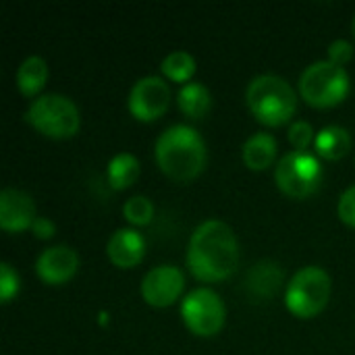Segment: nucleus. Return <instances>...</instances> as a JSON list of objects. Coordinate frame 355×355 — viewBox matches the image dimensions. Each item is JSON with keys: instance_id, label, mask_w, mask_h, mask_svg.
<instances>
[{"instance_id": "2eb2a0df", "label": "nucleus", "mask_w": 355, "mask_h": 355, "mask_svg": "<svg viewBox=\"0 0 355 355\" xmlns=\"http://www.w3.org/2000/svg\"><path fill=\"white\" fill-rule=\"evenodd\" d=\"M277 158V139L266 133L258 131L243 144V162L252 171H264L268 168Z\"/></svg>"}, {"instance_id": "aec40b11", "label": "nucleus", "mask_w": 355, "mask_h": 355, "mask_svg": "<svg viewBox=\"0 0 355 355\" xmlns=\"http://www.w3.org/2000/svg\"><path fill=\"white\" fill-rule=\"evenodd\" d=\"M160 69L168 79L179 81V83H185V81L189 83V79L196 73V58L185 50H175L162 58Z\"/></svg>"}, {"instance_id": "423d86ee", "label": "nucleus", "mask_w": 355, "mask_h": 355, "mask_svg": "<svg viewBox=\"0 0 355 355\" xmlns=\"http://www.w3.org/2000/svg\"><path fill=\"white\" fill-rule=\"evenodd\" d=\"M331 291L333 283L329 272L320 266H306L287 283L285 304L297 318H312L327 308Z\"/></svg>"}, {"instance_id": "bb28decb", "label": "nucleus", "mask_w": 355, "mask_h": 355, "mask_svg": "<svg viewBox=\"0 0 355 355\" xmlns=\"http://www.w3.org/2000/svg\"><path fill=\"white\" fill-rule=\"evenodd\" d=\"M352 33H354V37H355V15H354V21H352Z\"/></svg>"}, {"instance_id": "9b49d317", "label": "nucleus", "mask_w": 355, "mask_h": 355, "mask_svg": "<svg viewBox=\"0 0 355 355\" xmlns=\"http://www.w3.org/2000/svg\"><path fill=\"white\" fill-rule=\"evenodd\" d=\"M35 204L27 191L6 187L0 193V227L6 233H21L35 223Z\"/></svg>"}, {"instance_id": "6ab92c4d", "label": "nucleus", "mask_w": 355, "mask_h": 355, "mask_svg": "<svg viewBox=\"0 0 355 355\" xmlns=\"http://www.w3.org/2000/svg\"><path fill=\"white\" fill-rule=\"evenodd\" d=\"M283 281V270L275 262H258L254 270L248 275V283L256 295H275L279 283Z\"/></svg>"}, {"instance_id": "393cba45", "label": "nucleus", "mask_w": 355, "mask_h": 355, "mask_svg": "<svg viewBox=\"0 0 355 355\" xmlns=\"http://www.w3.org/2000/svg\"><path fill=\"white\" fill-rule=\"evenodd\" d=\"M352 56H354V46L347 40H335V42H331V46H329V60L331 62L343 67L345 62L352 60Z\"/></svg>"}, {"instance_id": "f03ea898", "label": "nucleus", "mask_w": 355, "mask_h": 355, "mask_svg": "<svg viewBox=\"0 0 355 355\" xmlns=\"http://www.w3.org/2000/svg\"><path fill=\"white\" fill-rule=\"evenodd\" d=\"M160 171L179 183L196 179L208 160L204 137L189 125H173L160 133L154 146Z\"/></svg>"}, {"instance_id": "412c9836", "label": "nucleus", "mask_w": 355, "mask_h": 355, "mask_svg": "<svg viewBox=\"0 0 355 355\" xmlns=\"http://www.w3.org/2000/svg\"><path fill=\"white\" fill-rule=\"evenodd\" d=\"M123 214L125 218L135 225V227H144L154 218V204L146 198V196H133L125 202L123 206Z\"/></svg>"}, {"instance_id": "ddd939ff", "label": "nucleus", "mask_w": 355, "mask_h": 355, "mask_svg": "<svg viewBox=\"0 0 355 355\" xmlns=\"http://www.w3.org/2000/svg\"><path fill=\"white\" fill-rule=\"evenodd\" d=\"M108 258L119 268H133L146 254V239L135 229H119L110 235L106 245Z\"/></svg>"}, {"instance_id": "1a4fd4ad", "label": "nucleus", "mask_w": 355, "mask_h": 355, "mask_svg": "<svg viewBox=\"0 0 355 355\" xmlns=\"http://www.w3.org/2000/svg\"><path fill=\"white\" fill-rule=\"evenodd\" d=\"M171 104V89L168 83L158 75H146L137 79L129 92V112L144 123L160 119Z\"/></svg>"}, {"instance_id": "0eeeda50", "label": "nucleus", "mask_w": 355, "mask_h": 355, "mask_svg": "<svg viewBox=\"0 0 355 355\" xmlns=\"http://www.w3.org/2000/svg\"><path fill=\"white\" fill-rule=\"evenodd\" d=\"M324 171L320 160L310 152H287L279 162L275 171L277 187L295 200H304L318 191L322 183Z\"/></svg>"}, {"instance_id": "39448f33", "label": "nucleus", "mask_w": 355, "mask_h": 355, "mask_svg": "<svg viewBox=\"0 0 355 355\" xmlns=\"http://www.w3.org/2000/svg\"><path fill=\"white\" fill-rule=\"evenodd\" d=\"M352 79L345 67L335 64L331 60H316L308 64L300 77V94L302 98L316 108L337 106L349 94Z\"/></svg>"}, {"instance_id": "a211bd4d", "label": "nucleus", "mask_w": 355, "mask_h": 355, "mask_svg": "<svg viewBox=\"0 0 355 355\" xmlns=\"http://www.w3.org/2000/svg\"><path fill=\"white\" fill-rule=\"evenodd\" d=\"M139 177V160L129 154H116L108 162V183L112 189H127L131 187Z\"/></svg>"}, {"instance_id": "f3484780", "label": "nucleus", "mask_w": 355, "mask_h": 355, "mask_svg": "<svg viewBox=\"0 0 355 355\" xmlns=\"http://www.w3.org/2000/svg\"><path fill=\"white\" fill-rule=\"evenodd\" d=\"M48 81V62L42 56H27L17 69V87L23 96H35Z\"/></svg>"}, {"instance_id": "5701e85b", "label": "nucleus", "mask_w": 355, "mask_h": 355, "mask_svg": "<svg viewBox=\"0 0 355 355\" xmlns=\"http://www.w3.org/2000/svg\"><path fill=\"white\" fill-rule=\"evenodd\" d=\"M19 291V275L8 262L0 264V302L8 304Z\"/></svg>"}, {"instance_id": "7ed1b4c3", "label": "nucleus", "mask_w": 355, "mask_h": 355, "mask_svg": "<svg viewBox=\"0 0 355 355\" xmlns=\"http://www.w3.org/2000/svg\"><path fill=\"white\" fill-rule=\"evenodd\" d=\"M245 102L250 112L268 127L285 125L297 110V94L285 77L258 75L248 83Z\"/></svg>"}, {"instance_id": "4468645a", "label": "nucleus", "mask_w": 355, "mask_h": 355, "mask_svg": "<svg viewBox=\"0 0 355 355\" xmlns=\"http://www.w3.org/2000/svg\"><path fill=\"white\" fill-rule=\"evenodd\" d=\"M314 150L324 160H341L352 150V135L341 125H327L316 133Z\"/></svg>"}, {"instance_id": "4be33fe9", "label": "nucleus", "mask_w": 355, "mask_h": 355, "mask_svg": "<svg viewBox=\"0 0 355 355\" xmlns=\"http://www.w3.org/2000/svg\"><path fill=\"white\" fill-rule=\"evenodd\" d=\"M316 135L308 121H295L289 127V141L297 152H308V148L314 144Z\"/></svg>"}, {"instance_id": "9d476101", "label": "nucleus", "mask_w": 355, "mask_h": 355, "mask_svg": "<svg viewBox=\"0 0 355 355\" xmlns=\"http://www.w3.org/2000/svg\"><path fill=\"white\" fill-rule=\"evenodd\" d=\"M185 287V277L179 266L160 264L146 272L141 281V295L146 304L154 308H166L175 304Z\"/></svg>"}, {"instance_id": "6e6552de", "label": "nucleus", "mask_w": 355, "mask_h": 355, "mask_svg": "<svg viewBox=\"0 0 355 355\" xmlns=\"http://www.w3.org/2000/svg\"><path fill=\"white\" fill-rule=\"evenodd\" d=\"M181 318L198 337H214L225 327L227 308L218 293L208 287H198L183 297Z\"/></svg>"}, {"instance_id": "f257e3e1", "label": "nucleus", "mask_w": 355, "mask_h": 355, "mask_svg": "<svg viewBox=\"0 0 355 355\" xmlns=\"http://www.w3.org/2000/svg\"><path fill=\"white\" fill-rule=\"evenodd\" d=\"M187 266L198 281L218 283L239 266V243L233 229L223 220L202 223L187 245Z\"/></svg>"}, {"instance_id": "b1692460", "label": "nucleus", "mask_w": 355, "mask_h": 355, "mask_svg": "<svg viewBox=\"0 0 355 355\" xmlns=\"http://www.w3.org/2000/svg\"><path fill=\"white\" fill-rule=\"evenodd\" d=\"M337 210H339V216H341V220H343L345 225L355 227V185L347 187V189L341 193Z\"/></svg>"}, {"instance_id": "a878e982", "label": "nucleus", "mask_w": 355, "mask_h": 355, "mask_svg": "<svg viewBox=\"0 0 355 355\" xmlns=\"http://www.w3.org/2000/svg\"><path fill=\"white\" fill-rule=\"evenodd\" d=\"M31 231H33V235L40 237V239H50V237L56 233V227H54V223H52L50 218L37 216L35 223H33V227H31Z\"/></svg>"}, {"instance_id": "f8f14e48", "label": "nucleus", "mask_w": 355, "mask_h": 355, "mask_svg": "<svg viewBox=\"0 0 355 355\" xmlns=\"http://www.w3.org/2000/svg\"><path fill=\"white\" fill-rule=\"evenodd\" d=\"M79 268V256L69 245H52L40 254L35 260L37 277L48 285L67 283Z\"/></svg>"}, {"instance_id": "dca6fc26", "label": "nucleus", "mask_w": 355, "mask_h": 355, "mask_svg": "<svg viewBox=\"0 0 355 355\" xmlns=\"http://www.w3.org/2000/svg\"><path fill=\"white\" fill-rule=\"evenodd\" d=\"M177 104H179L181 112L187 119L200 121V119H204L210 112V108H212V96H210V89L204 83L189 81V83H185L179 89Z\"/></svg>"}, {"instance_id": "20e7f679", "label": "nucleus", "mask_w": 355, "mask_h": 355, "mask_svg": "<svg viewBox=\"0 0 355 355\" xmlns=\"http://www.w3.org/2000/svg\"><path fill=\"white\" fill-rule=\"evenodd\" d=\"M25 119L35 131L52 139L73 137L81 125L77 104L62 94H44L35 98L29 104Z\"/></svg>"}]
</instances>
